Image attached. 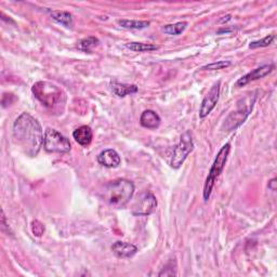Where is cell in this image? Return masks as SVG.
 Listing matches in <instances>:
<instances>
[{
  "instance_id": "603a6c76",
  "label": "cell",
  "mask_w": 277,
  "mask_h": 277,
  "mask_svg": "<svg viewBox=\"0 0 277 277\" xmlns=\"http://www.w3.org/2000/svg\"><path fill=\"white\" fill-rule=\"evenodd\" d=\"M32 233H34V235L42 236L44 232V226L40 222L36 220L32 223Z\"/></svg>"
},
{
  "instance_id": "8fae6325",
  "label": "cell",
  "mask_w": 277,
  "mask_h": 277,
  "mask_svg": "<svg viewBox=\"0 0 277 277\" xmlns=\"http://www.w3.org/2000/svg\"><path fill=\"white\" fill-rule=\"evenodd\" d=\"M98 162L100 164L108 168H116L120 164V156L115 150H105L98 156Z\"/></svg>"
},
{
  "instance_id": "9c48e42d",
  "label": "cell",
  "mask_w": 277,
  "mask_h": 277,
  "mask_svg": "<svg viewBox=\"0 0 277 277\" xmlns=\"http://www.w3.org/2000/svg\"><path fill=\"white\" fill-rule=\"evenodd\" d=\"M220 86H221V82L219 80L212 86V88L210 89L207 96L204 98V100L200 105V118L207 117L211 113V110L216 108V105L218 101H219V96H220Z\"/></svg>"
},
{
  "instance_id": "44dd1931",
  "label": "cell",
  "mask_w": 277,
  "mask_h": 277,
  "mask_svg": "<svg viewBox=\"0 0 277 277\" xmlns=\"http://www.w3.org/2000/svg\"><path fill=\"white\" fill-rule=\"evenodd\" d=\"M275 40V35H270L266 36L261 40L258 42H252V44H249V48L252 49H256V48H263V47H268V46L271 44Z\"/></svg>"
},
{
  "instance_id": "30bf717a",
  "label": "cell",
  "mask_w": 277,
  "mask_h": 277,
  "mask_svg": "<svg viewBox=\"0 0 277 277\" xmlns=\"http://www.w3.org/2000/svg\"><path fill=\"white\" fill-rule=\"evenodd\" d=\"M274 68H275L274 64L263 65V66H261V68H256V70H252L250 72H248V74H246L245 76H242V78H240L236 82V87H238V88L240 87H244V86H246L249 82H252L254 80H258V79H260V78L266 77Z\"/></svg>"
},
{
  "instance_id": "d4e9b609",
  "label": "cell",
  "mask_w": 277,
  "mask_h": 277,
  "mask_svg": "<svg viewBox=\"0 0 277 277\" xmlns=\"http://www.w3.org/2000/svg\"><path fill=\"white\" fill-rule=\"evenodd\" d=\"M226 18H223V20H221V23H224V22L228 21V20H230V16H226Z\"/></svg>"
},
{
  "instance_id": "277c9868",
  "label": "cell",
  "mask_w": 277,
  "mask_h": 277,
  "mask_svg": "<svg viewBox=\"0 0 277 277\" xmlns=\"http://www.w3.org/2000/svg\"><path fill=\"white\" fill-rule=\"evenodd\" d=\"M230 150V143H226V145H223L222 148L219 150V153H218L216 160L212 164V166H211V168H210V171H209L208 176L205 182V188H204V200H205V202H207L209 200L216 179L221 174L224 167H226Z\"/></svg>"
},
{
  "instance_id": "2e32d148",
  "label": "cell",
  "mask_w": 277,
  "mask_h": 277,
  "mask_svg": "<svg viewBox=\"0 0 277 277\" xmlns=\"http://www.w3.org/2000/svg\"><path fill=\"white\" fill-rule=\"evenodd\" d=\"M51 16L54 21L65 26V28H70L72 26V16L68 11H52Z\"/></svg>"
},
{
  "instance_id": "3957f363",
  "label": "cell",
  "mask_w": 277,
  "mask_h": 277,
  "mask_svg": "<svg viewBox=\"0 0 277 277\" xmlns=\"http://www.w3.org/2000/svg\"><path fill=\"white\" fill-rule=\"evenodd\" d=\"M32 94L44 106L54 108L56 105H61L65 102V94L54 84L49 82H38L32 88Z\"/></svg>"
},
{
  "instance_id": "7a4b0ae2",
  "label": "cell",
  "mask_w": 277,
  "mask_h": 277,
  "mask_svg": "<svg viewBox=\"0 0 277 277\" xmlns=\"http://www.w3.org/2000/svg\"><path fill=\"white\" fill-rule=\"evenodd\" d=\"M134 193V183L126 179H118L105 184L101 190V197L105 202L114 208H122L132 198Z\"/></svg>"
},
{
  "instance_id": "5bb4252c",
  "label": "cell",
  "mask_w": 277,
  "mask_h": 277,
  "mask_svg": "<svg viewBox=\"0 0 277 277\" xmlns=\"http://www.w3.org/2000/svg\"><path fill=\"white\" fill-rule=\"evenodd\" d=\"M72 136H74L78 144L82 145V146H87L91 143L94 134H92V130L89 126H82L72 132Z\"/></svg>"
},
{
  "instance_id": "d6986e66",
  "label": "cell",
  "mask_w": 277,
  "mask_h": 277,
  "mask_svg": "<svg viewBox=\"0 0 277 277\" xmlns=\"http://www.w3.org/2000/svg\"><path fill=\"white\" fill-rule=\"evenodd\" d=\"M126 47L134 52H150V51H155L160 48L158 46L152 44H143V42H130L126 44Z\"/></svg>"
},
{
  "instance_id": "6da1fadb",
  "label": "cell",
  "mask_w": 277,
  "mask_h": 277,
  "mask_svg": "<svg viewBox=\"0 0 277 277\" xmlns=\"http://www.w3.org/2000/svg\"><path fill=\"white\" fill-rule=\"evenodd\" d=\"M13 136L24 153L30 157L36 156L44 144L40 124L28 113H23L16 118L13 124Z\"/></svg>"
},
{
  "instance_id": "7c38bea8",
  "label": "cell",
  "mask_w": 277,
  "mask_h": 277,
  "mask_svg": "<svg viewBox=\"0 0 277 277\" xmlns=\"http://www.w3.org/2000/svg\"><path fill=\"white\" fill-rule=\"evenodd\" d=\"M112 252L118 258H131L138 252L136 246L126 242H116L112 246Z\"/></svg>"
},
{
  "instance_id": "e0dca14e",
  "label": "cell",
  "mask_w": 277,
  "mask_h": 277,
  "mask_svg": "<svg viewBox=\"0 0 277 277\" xmlns=\"http://www.w3.org/2000/svg\"><path fill=\"white\" fill-rule=\"evenodd\" d=\"M118 24L128 30H143L150 26L148 21H134V20H120Z\"/></svg>"
},
{
  "instance_id": "cb8c5ba5",
  "label": "cell",
  "mask_w": 277,
  "mask_h": 277,
  "mask_svg": "<svg viewBox=\"0 0 277 277\" xmlns=\"http://www.w3.org/2000/svg\"><path fill=\"white\" fill-rule=\"evenodd\" d=\"M275 184H276V180H275V179L271 180V181H270V182H268V188H271L272 190H276Z\"/></svg>"
},
{
  "instance_id": "ba28073f",
  "label": "cell",
  "mask_w": 277,
  "mask_h": 277,
  "mask_svg": "<svg viewBox=\"0 0 277 277\" xmlns=\"http://www.w3.org/2000/svg\"><path fill=\"white\" fill-rule=\"evenodd\" d=\"M157 207V200L154 194L150 192H143L136 197L131 211L134 216H150Z\"/></svg>"
},
{
  "instance_id": "52a82bcc",
  "label": "cell",
  "mask_w": 277,
  "mask_h": 277,
  "mask_svg": "<svg viewBox=\"0 0 277 277\" xmlns=\"http://www.w3.org/2000/svg\"><path fill=\"white\" fill-rule=\"evenodd\" d=\"M193 148H194V143H193L192 134H190V132H188V131H186V134H183L181 136L180 143L174 148L172 158H171V162H170L171 167L174 169L180 168L181 164L186 162V157L188 156L190 152L193 150Z\"/></svg>"
},
{
  "instance_id": "5b68a950",
  "label": "cell",
  "mask_w": 277,
  "mask_h": 277,
  "mask_svg": "<svg viewBox=\"0 0 277 277\" xmlns=\"http://www.w3.org/2000/svg\"><path fill=\"white\" fill-rule=\"evenodd\" d=\"M44 148L49 153L65 154L70 150V143L68 138L62 136L58 131L48 128L44 132Z\"/></svg>"
},
{
  "instance_id": "7402d4cb",
  "label": "cell",
  "mask_w": 277,
  "mask_h": 277,
  "mask_svg": "<svg viewBox=\"0 0 277 277\" xmlns=\"http://www.w3.org/2000/svg\"><path fill=\"white\" fill-rule=\"evenodd\" d=\"M230 65V62L228 61H218L214 63H211L209 65H206V66H204L202 70H222L228 68Z\"/></svg>"
},
{
  "instance_id": "4fadbf2b",
  "label": "cell",
  "mask_w": 277,
  "mask_h": 277,
  "mask_svg": "<svg viewBox=\"0 0 277 277\" xmlns=\"http://www.w3.org/2000/svg\"><path fill=\"white\" fill-rule=\"evenodd\" d=\"M140 122L145 128L156 129L160 124V117L156 113V112L148 110H144L142 113Z\"/></svg>"
},
{
  "instance_id": "9a60e30c",
  "label": "cell",
  "mask_w": 277,
  "mask_h": 277,
  "mask_svg": "<svg viewBox=\"0 0 277 277\" xmlns=\"http://www.w3.org/2000/svg\"><path fill=\"white\" fill-rule=\"evenodd\" d=\"M110 87L114 94L120 98H124L128 94H136V92H138V88L136 84H120V82H113L110 84Z\"/></svg>"
},
{
  "instance_id": "ffe728a7",
  "label": "cell",
  "mask_w": 277,
  "mask_h": 277,
  "mask_svg": "<svg viewBox=\"0 0 277 277\" xmlns=\"http://www.w3.org/2000/svg\"><path fill=\"white\" fill-rule=\"evenodd\" d=\"M98 44H100V42H98V38L90 36L82 39V40L79 42L78 48L84 52H89L90 54V52H92V50H94L96 47H98Z\"/></svg>"
},
{
  "instance_id": "ac0fdd59",
  "label": "cell",
  "mask_w": 277,
  "mask_h": 277,
  "mask_svg": "<svg viewBox=\"0 0 277 277\" xmlns=\"http://www.w3.org/2000/svg\"><path fill=\"white\" fill-rule=\"evenodd\" d=\"M186 26H188L186 22H179V23H176V24H169V25L164 26L162 30L167 35L178 36V35L182 34V32H184V30L186 28Z\"/></svg>"
},
{
  "instance_id": "8992f818",
  "label": "cell",
  "mask_w": 277,
  "mask_h": 277,
  "mask_svg": "<svg viewBox=\"0 0 277 277\" xmlns=\"http://www.w3.org/2000/svg\"><path fill=\"white\" fill-rule=\"evenodd\" d=\"M254 101H256V96L252 98V96L244 98L242 100L244 104L242 105L240 104L237 110L233 112V113L226 118L224 127H226L228 131L235 130L237 127H240V124L246 120L248 115L252 113Z\"/></svg>"
}]
</instances>
